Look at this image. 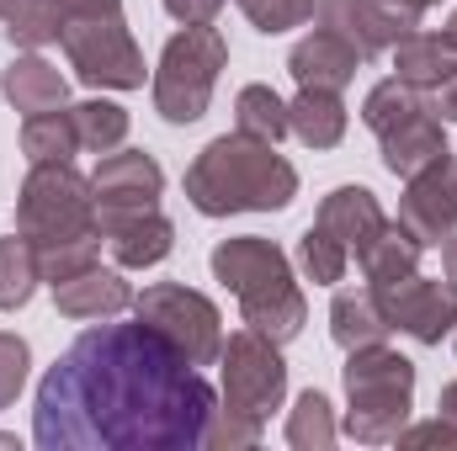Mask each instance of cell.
I'll list each match as a JSON object with an SVG mask.
<instances>
[{
    "label": "cell",
    "instance_id": "obj_1",
    "mask_svg": "<svg viewBox=\"0 0 457 451\" xmlns=\"http://www.w3.org/2000/svg\"><path fill=\"white\" fill-rule=\"evenodd\" d=\"M219 393L149 324H96L37 382L43 451H203Z\"/></svg>",
    "mask_w": 457,
    "mask_h": 451
},
{
    "label": "cell",
    "instance_id": "obj_2",
    "mask_svg": "<svg viewBox=\"0 0 457 451\" xmlns=\"http://www.w3.org/2000/svg\"><path fill=\"white\" fill-rule=\"evenodd\" d=\"M298 197V170L277 154V144H261L250 133L213 138L187 165V202L203 218L228 213H282Z\"/></svg>",
    "mask_w": 457,
    "mask_h": 451
},
{
    "label": "cell",
    "instance_id": "obj_3",
    "mask_svg": "<svg viewBox=\"0 0 457 451\" xmlns=\"http://www.w3.org/2000/svg\"><path fill=\"white\" fill-rule=\"evenodd\" d=\"M208 266H213V276L224 282L228 292L239 298L245 330L277 340V345H287V340L303 335L309 303H303V292H298V282H293V260H287L271 239H261V234L224 239Z\"/></svg>",
    "mask_w": 457,
    "mask_h": 451
},
{
    "label": "cell",
    "instance_id": "obj_4",
    "mask_svg": "<svg viewBox=\"0 0 457 451\" xmlns=\"http://www.w3.org/2000/svg\"><path fill=\"white\" fill-rule=\"evenodd\" d=\"M345 436L361 447H388L415 409V361L388 345L345 350Z\"/></svg>",
    "mask_w": 457,
    "mask_h": 451
},
{
    "label": "cell",
    "instance_id": "obj_5",
    "mask_svg": "<svg viewBox=\"0 0 457 451\" xmlns=\"http://www.w3.org/2000/svg\"><path fill=\"white\" fill-rule=\"evenodd\" d=\"M228 70V43L219 27H181L154 64V112L176 127L197 122L213 102V86Z\"/></svg>",
    "mask_w": 457,
    "mask_h": 451
},
{
    "label": "cell",
    "instance_id": "obj_6",
    "mask_svg": "<svg viewBox=\"0 0 457 451\" xmlns=\"http://www.w3.org/2000/svg\"><path fill=\"white\" fill-rule=\"evenodd\" d=\"M16 234H27L32 244L102 234L96 228V192L75 170V160H54V165L27 170L21 197H16Z\"/></svg>",
    "mask_w": 457,
    "mask_h": 451
},
{
    "label": "cell",
    "instance_id": "obj_7",
    "mask_svg": "<svg viewBox=\"0 0 457 451\" xmlns=\"http://www.w3.org/2000/svg\"><path fill=\"white\" fill-rule=\"evenodd\" d=\"M59 43L70 53V70L86 86H102V91H138L144 86V48L133 43L122 11H80V16H64Z\"/></svg>",
    "mask_w": 457,
    "mask_h": 451
},
{
    "label": "cell",
    "instance_id": "obj_8",
    "mask_svg": "<svg viewBox=\"0 0 457 451\" xmlns=\"http://www.w3.org/2000/svg\"><path fill=\"white\" fill-rule=\"evenodd\" d=\"M138 324H149L170 350H181L192 366H213L224 350V319L213 308V298L181 287V282H154L133 298Z\"/></svg>",
    "mask_w": 457,
    "mask_h": 451
},
{
    "label": "cell",
    "instance_id": "obj_9",
    "mask_svg": "<svg viewBox=\"0 0 457 451\" xmlns=\"http://www.w3.org/2000/svg\"><path fill=\"white\" fill-rule=\"evenodd\" d=\"M224 361V409L266 425L271 409H282L287 398V361H282V345L255 330H234L219 350Z\"/></svg>",
    "mask_w": 457,
    "mask_h": 451
},
{
    "label": "cell",
    "instance_id": "obj_10",
    "mask_svg": "<svg viewBox=\"0 0 457 451\" xmlns=\"http://www.w3.org/2000/svg\"><path fill=\"white\" fill-rule=\"evenodd\" d=\"M378 292V303H383V314H388V324L394 330H404L410 340H420V345H442V340L457 330V282L447 276H399V282H388V287H372Z\"/></svg>",
    "mask_w": 457,
    "mask_h": 451
},
{
    "label": "cell",
    "instance_id": "obj_11",
    "mask_svg": "<svg viewBox=\"0 0 457 451\" xmlns=\"http://www.w3.org/2000/svg\"><path fill=\"white\" fill-rule=\"evenodd\" d=\"M91 192H96V228L117 224V218H133V213H149L160 208V192H165V170L154 154L144 149H122L107 154L91 176Z\"/></svg>",
    "mask_w": 457,
    "mask_h": 451
},
{
    "label": "cell",
    "instance_id": "obj_12",
    "mask_svg": "<svg viewBox=\"0 0 457 451\" xmlns=\"http://www.w3.org/2000/svg\"><path fill=\"white\" fill-rule=\"evenodd\" d=\"M314 16H320V27L341 32L361 59L388 53L399 37H410L420 27V11H410L404 0H314Z\"/></svg>",
    "mask_w": 457,
    "mask_h": 451
},
{
    "label": "cell",
    "instance_id": "obj_13",
    "mask_svg": "<svg viewBox=\"0 0 457 451\" xmlns=\"http://www.w3.org/2000/svg\"><path fill=\"white\" fill-rule=\"evenodd\" d=\"M399 224L410 228L426 250H431V244H447L457 234V160L453 154H442L436 165H426L420 176L404 181Z\"/></svg>",
    "mask_w": 457,
    "mask_h": 451
},
{
    "label": "cell",
    "instance_id": "obj_14",
    "mask_svg": "<svg viewBox=\"0 0 457 451\" xmlns=\"http://www.w3.org/2000/svg\"><path fill=\"white\" fill-rule=\"evenodd\" d=\"M356 70H361V53L330 27H314L287 53V75L298 80V91H345L356 80Z\"/></svg>",
    "mask_w": 457,
    "mask_h": 451
},
{
    "label": "cell",
    "instance_id": "obj_15",
    "mask_svg": "<svg viewBox=\"0 0 457 451\" xmlns=\"http://www.w3.org/2000/svg\"><path fill=\"white\" fill-rule=\"evenodd\" d=\"M54 308L64 319H117L122 308H133V287L117 271L86 266V271L54 282Z\"/></svg>",
    "mask_w": 457,
    "mask_h": 451
},
{
    "label": "cell",
    "instance_id": "obj_16",
    "mask_svg": "<svg viewBox=\"0 0 457 451\" xmlns=\"http://www.w3.org/2000/svg\"><path fill=\"white\" fill-rule=\"evenodd\" d=\"M102 239L112 244V260L128 271H144V266H160L170 250H176V224L149 208V213H133V218H117L102 228Z\"/></svg>",
    "mask_w": 457,
    "mask_h": 451
},
{
    "label": "cell",
    "instance_id": "obj_17",
    "mask_svg": "<svg viewBox=\"0 0 457 451\" xmlns=\"http://www.w3.org/2000/svg\"><path fill=\"white\" fill-rule=\"evenodd\" d=\"M442 154H453V149H447L442 117H431V107L415 112L410 122H399L394 133H383V165H388V176H399V181L420 176V170L436 165Z\"/></svg>",
    "mask_w": 457,
    "mask_h": 451
},
{
    "label": "cell",
    "instance_id": "obj_18",
    "mask_svg": "<svg viewBox=\"0 0 457 451\" xmlns=\"http://www.w3.org/2000/svg\"><path fill=\"white\" fill-rule=\"evenodd\" d=\"M394 75L404 80V86H415V91H436L447 75H457V43L447 32H410V37H399L394 48Z\"/></svg>",
    "mask_w": 457,
    "mask_h": 451
},
{
    "label": "cell",
    "instance_id": "obj_19",
    "mask_svg": "<svg viewBox=\"0 0 457 451\" xmlns=\"http://www.w3.org/2000/svg\"><path fill=\"white\" fill-rule=\"evenodd\" d=\"M314 224L330 228L351 255H361V244L388 224V218H383V208H378V197H372L367 186H336V192L320 202V218H314Z\"/></svg>",
    "mask_w": 457,
    "mask_h": 451
},
{
    "label": "cell",
    "instance_id": "obj_20",
    "mask_svg": "<svg viewBox=\"0 0 457 451\" xmlns=\"http://www.w3.org/2000/svg\"><path fill=\"white\" fill-rule=\"evenodd\" d=\"M5 102L16 107L21 117H37V112H59L70 102V80L37 59V53H21L11 70H5Z\"/></svg>",
    "mask_w": 457,
    "mask_h": 451
},
{
    "label": "cell",
    "instance_id": "obj_21",
    "mask_svg": "<svg viewBox=\"0 0 457 451\" xmlns=\"http://www.w3.org/2000/svg\"><path fill=\"white\" fill-rule=\"evenodd\" d=\"M388 335H394V324H388V314H383V303H378L372 287H361V292H336V303H330V340H336L341 350L388 345Z\"/></svg>",
    "mask_w": 457,
    "mask_h": 451
},
{
    "label": "cell",
    "instance_id": "obj_22",
    "mask_svg": "<svg viewBox=\"0 0 457 451\" xmlns=\"http://www.w3.org/2000/svg\"><path fill=\"white\" fill-rule=\"evenodd\" d=\"M420 255H426V244L410 234V228L399 224H383L367 244H361V276H367V287H388V282H399V276H415V266H420Z\"/></svg>",
    "mask_w": 457,
    "mask_h": 451
},
{
    "label": "cell",
    "instance_id": "obj_23",
    "mask_svg": "<svg viewBox=\"0 0 457 451\" xmlns=\"http://www.w3.org/2000/svg\"><path fill=\"white\" fill-rule=\"evenodd\" d=\"M287 127H293V138L309 144V149H336L345 138L341 91H298V102H287Z\"/></svg>",
    "mask_w": 457,
    "mask_h": 451
},
{
    "label": "cell",
    "instance_id": "obj_24",
    "mask_svg": "<svg viewBox=\"0 0 457 451\" xmlns=\"http://www.w3.org/2000/svg\"><path fill=\"white\" fill-rule=\"evenodd\" d=\"M0 27H5V37H11V48L37 53L43 43L59 37L64 11H59V0H0Z\"/></svg>",
    "mask_w": 457,
    "mask_h": 451
},
{
    "label": "cell",
    "instance_id": "obj_25",
    "mask_svg": "<svg viewBox=\"0 0 457 451\" xmlns=\"http://www.w3.org/2000/svg\"><path fill=\"white\" fill-rule=\"evenodd\" d=\"M37 282H43V271H37V250H32V239H27V234L0 239V314L27 308L32 292H37Z\"/></svg>",
    "mask_w": 457,
    "mask_h": 451
},
{
    "label": "cell",
    "instance_id": "obj_26",
    "mask_svg": "<svg viewBox=\"0 0 457 451\" xmlns=\"http://www.w3.org/2000/svg\"><path fill=\"white\" fill-rule=\"evenodd\" d=\"M21 154L32 165H54V160H75L80 154V138H75V122L70 112H37L21 122Z\"/></svg>",
    "mask_w": 457,
    "mask_h": 451
},
{
    "label": "cell",
    "instance_id": "obj_27",
    "mask_svg": "<svg viewBox=\"0 0 457 451\" xmlns=\"http://www.w3.org/2000/svg\"><path fill=\"white\" fill-rule=\"evenodd\" d=\"M336 436H341V425H336L330 398H325L320 388L298 393V404H293V414H287V447L293 451H330Z\"/></svg>",
    "mask_w": 457,
    "mask_h": 451
},
{
    "label": "cell",
    "instance_id": "obj_28",
    "mask_svg": "<svg viewBox=\"0 0 457 451\" xmlns=\"http://www.w3.org/2000/svg\"><path fill=\"white\" fill-rule=\"evenodd\" d=\"M415 112H426V91H415V86H404L399 75H388V80H378L372 91H367V102H361V122L383 138V133H394L399 122H410Z\"/></svg>",
    "mask_w": 457,
    "mask_h": 451
},
{
    "label": "cell",
    "instance_id": "obj_29",
    "mask_svg": "<svg viewBox=\"0 0 457 451\" xmlns=\"http://www.w3.org/2000/svg\"><path fill=\"white\" fill-rule=\"evenodd\" d=\"M234 122H239V133H250V138H261V144H282L293 127H287V102L271 91V86H245L239 96H234Z\"/></svg>",
    "mask_w": 457,
    "mask_h": 451
},
{
    "label": "cell",
    "instance_id": "obj_30",
    "mask_svg": "<svg viewBox=\"0 0 457 451\" xmlns=\"http://www.w3.org/2000/svg\"><path fill=\"white\" fill-rule=\"evenodd\" d=\"M70 122H75L80 149H91V154H112L128 138V112L117 102H80V107H70Z\"/></svg>",
    "mask_w": 457,
    "mask_h": 451
},
{
    "label": "cell",
    "instance_id": "obj_31",
    "mask_svg": "<svg viewBox=\"0 0 457 451\" xmlns=\"http://www.w3.org/2000/svg\"><path fill=\"white\" fill-rule=\"evenodd\" d=\"M298 266H303V276H309L314 287H336V282L345 276V266H351V250H345L330 228L314 224L303 239H298Z\"/></svg>",
    "mask_w": 457,
    "mask_h": 451
},
{
    "label": "cell",
    "instance_id": "obj_32",
    "mask_svg": "<svg viewBox=\"0 0 457 451\" xmlns=\"http://www.w3.org/2000/svg\"><path fill=\"white\" fill-rule=\"evenodd\" d=\"M32 250H37V271H43V282L54 287V282H64V276H75V271L96 266V255H102V234L54 239V244H32Z\"/></svg>",
    "mask_w": 457,
    "mask_h": 451
},
{
    "label": "cell",
    "instance_id": "obj_33",
    "mask_svg": "<svg viewBox=\"0 0 457 451\" xmlns=\"http://www.w3.org/2000/svg\"><path fill=\"white\" fill-rule=\"evenodd\" d=\"M239 11H245V21L255 27V32H266V37H277V32H293V27H303V21H314V0H234Z\"/></svg>",
    "mask_w": 457,
    "mask_h": 451
},
{
    "label": "cell",
    "instance_id": "obj_34",
    "mask_svg": "<svg viewBox=\"0 0 457 451\" xmlns=\"http://www.w3.org/2000/svg\"><path fill=\"white\" fill-rule=\"evenodd\" d=\"M261 430H266V425H255V420H245V414H234V409H213L208 436H203V451H250V447H261Z\"/></svg>",
    "mask_w": 457,
    "mask_h": 451
},
{
    "label": "cell",
    "instance_id": "obj_35",
    "mask_svg": "<svg viewBox=\"0 0 457 451\" xmlns=\"http://www.w3.org/2000/svg\"><path fill=\"white\" fill-rule=\"evenodd\" d=\"M27 366H32L27 340L0 330V409H11V404H16V393L27 388Z\"/></svg>",
    "mask_w": 457,
    "mask_h": 451
},
{
    "label": "cell",
    "instance_id": "obj_36",
    "mask_svg": "<svg viewBox=\"0 0 457 451\" xmlns=\"http://www.w3.org/2000/svg\"><path fill=\"white\" fill-rule=\"evenodd\" d=\"M399 447H442V451H457V430L436 414V420H426V425H404L399 436H394Z\"/></svg>",
    "mask_w": 457,
    "mask_h": 451
},
{
    "label": "cell",
    "instance_id": "obj_37",
    "mask_svg": "<svg viewBox=\"0 0 457 451\" xmlns=\"http://www.w3.org/2000/svg\"><path fill=\"white\" fill-rule=\"evenodd\" d=\"M165 11L181 27H213V16L224 11V0H165Z\"/></svg>",
    "mask_w": 457,
    "mask_h": 451
},
{
    "label": "cell",
    "instance_id": "obj_38",
    "mask_svg": "<svg viewBox=\"0 0 457 451\" xmlns=\"http://www.w3.org/2000/svg\"><path fill=\"white\" fill-rule=\"evenodd\" d=\"M431 96H436V107H431V112H442L447 122H457V75H447Z\"/></svg>",
    "mask_w": 457,
    "mask_h": 451
},
{
    "label": "cell",
    "instance_id": "obj_39",
    "mask_svg": "<svg viewBox=\"0 0 457 451\" xmlns=\"http://www.w3.org/2000/svg\"><path fill=\"white\" fill-rule=\"evenodd\" d=\"M64 16H80V11H122V0H59Z\"/></svg>",
    "mask_w": 457,
    "mask_h": 451
},
{
    "label": "cell",
    "instance_id": "obj_40",
    "mask_svg": "<svg viewBox=\"0 0 457 451\" xmlns=\"http://www.w3.org/2000/svg\"><path fill=\"white\" fill-rule=\"evenodd\" d=\"M436 414H442V420L457 430V382H447V388H442V398H436Z\"/></svg>",
    "mask_w": 457,
    "mask_h": 451
},
{
    "label": "cell",
    "instance_id": "obj_41",
    "mask_svg": "<svg viewBox=\"0 0 457 451\" xmlns=\"http://www.w3.org/2000/svg\"><path fill=\"white\" fill-rule=\"evenodd\" d=\"M442 255H447V276L457 282V234L447 239V244H442Z\"/></svg>",
    "mask_w": 457,
    "mask_h": 451
},
{
    "label": "cell",
    "instance_id": "obj_42",
    "mask_svg": "<svg viewBox=\"0 0 457 451\" xmlns=\"http://www.w3.org/2000/svg\"><path fill=\"white\" fill-rule=\"evenodd\" d=\"M404 5H410V11H420V16H426V11H431V5H442V0H404Z\"/></svg>",
    "mask_w": 457,
    "mask_h": 451
},
{
    "label": "cell",
    "instance_id": "obj_43",
    "mask_svg": "<svg viewBox=\"0 0 457 451\" xmlns=\"http://www.w3.org/2000/svg\"><path fill=\"white\" fill-rule=\"evenodd\" d=\"M0 451H21V441H16V436H5V430H0Z\"/></svg>",
    "mask_w": 457,
    "mask_h": 451
},
{
    "label": "cell",
    "instance_id": "obj_44",
    "mask_svg": "<svg viewBox=\"0 0 457 451\" xmlns=\"http://www.w3.org/2000/svg\"><path fill=\"white\" fill-rule=\"evenodd\" d=\"M447 37H453V43H457V11H453V21H447Z\"/></svg>",
    "mask_w": 457,
    "mask_h": 451
}]
</instances>
